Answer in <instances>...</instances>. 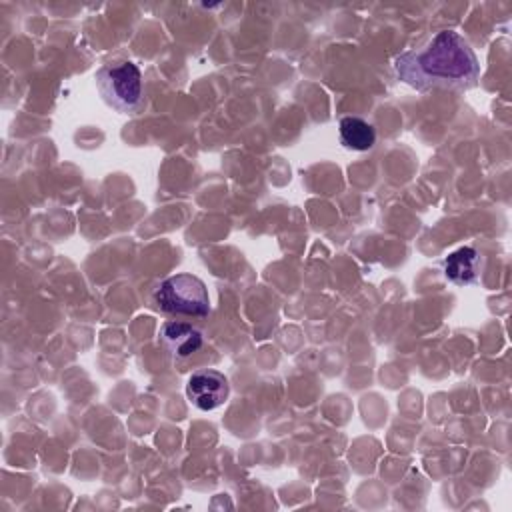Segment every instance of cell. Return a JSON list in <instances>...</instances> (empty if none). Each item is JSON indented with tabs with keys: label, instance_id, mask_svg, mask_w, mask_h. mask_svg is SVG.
Here are the masks:
<instances>
[{
	"label": "cell",
	"instance_id": "obj_1",
	"mask_svg": "<svg viewBox=\"0 0 512 512\" xmlns=\"http://www.w3.org/2000/svg\"><path fill=\"white\" fill-rule=\"evenodd\" d=\"M396 76L408 86L428 92L432 88L470 90L480 80V62L464 36L440 30L422 48L394 58Z\"/></svg>",
	"mask_w": 512,
	"mask_h": 512
},
{
	"label": "cell",
	"instance_id": "obj_3",
	"mask_svg": "<svg viewBox=\"0 0 512 512\" xmlns=\"http://www.w3.org/2000/svg\"><path fill=\"white\" fill-rule=\"evenodd\" d=\"M152 298L158 310L174 316L204 318L210 312L206 284L194 274H176L162 280Z\"/></svg>",
	"mask_w": 512,
	"mask_h": 512
},
{
	"label": "cell",
	"instance_id": "obj_5",
	"mask_svg": "<svg viewBox=\"0 0 512 512\" xmlns=\"http://www.w3.org/2000/svg\"><path fill=\"white\" fill-rule=\"evenodd\" d=\"M160 344L174 358H188L202 348L204 336L196 326L188 322L168 320L160 326Z\"/></svg>",
	"mask_w": 512,
	"mask_h": 512
},
{
	"label": "cell",
	"instance_id": "obj_2",
	"mask_svg": "<svg viewBox=\"0 0 512 512\" xmlns=\"http://www.w3.org/2000/svg\"><path fill=\"white\" fill-rule=\"evenodd\" d=\"M102 100L120 114H138L144 108V86L134 62L102 66L94 74Z\"/></svg>",
	"mask_w": 512,
	"mask_h": 512
},
{
	"label": "cell",
	"instance_id": "obj_7",
	"mask_svg": "<svg viewBox=\"0 0 512 512\" xmlns=\"http://www.w3.org/2000/svg\"><path fill=\"white\" fill-rule=\"evenodd\" d=\"M340 142L350 150H370L376 142V130L360 116H344L340 120Z\"/></svg>",
	"mask_w": 512,
	"mask_h": 512
},
{
	"label": "cell",
	"instance_id": "obj_4",
	"mask_svg": "<svg viewBox=\"0 0 512 512\" xmlns=\"http://www.w3.org/2000/svg\"><path fill=\"white\" fill-rule=\"evenodd\" d=\"M230 386L222 372L212 368H200L190 374L186 382V396L198 410H214L228 398Z\"/></svg>",
	"mask_w": 512,
	"mask_h": 512
},
{
	"label": "cell",
	"instance_id": "obj_6",
	"mask_svg": "<svg viewBox=\"0 0 512 512\" xmlns=\"http://www.w3.org/2000/svg\"><path fill=\"white\" fill-rule=\"evenodd\" d=\"M484 270V258L480 256L478 250L470 246H462L454 252H450L442 260V272L444 276L458 286H468L478 282L480 274Z\"/></svg>",
	"mask_w": 512,
	"mask_h": 512
}]
</instances>
